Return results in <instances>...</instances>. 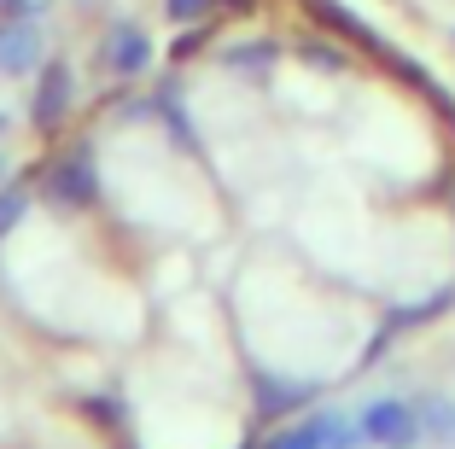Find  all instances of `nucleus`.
Instances as JSON below:
<instances>
[{
    "mask_svg": "<svg viewBox=\"0 0 455 449\" xmlns=\"http://www.w3.org/2000/svg\"><path fill=\"white\" fill-rule=\"evenodd\" d=\"M36 198L53 216H88L106 198V175H100L94 140H65L36 164Z\"/></svg>",
    "mask_w": 455,
    "mask_h": 449,
    "instance_id": "obj_1",
    "label": "nucleus"
},
{
    "mask_svg": "<svg viewBox=\"0 0 455 449\" xmlns=\"http://www.w3.org/2000/svg\"><path fill=\"white\" fill-rule=\"evenodd\" d=\"M327 391V373H298V368H268L245 362V397H251V426H281L292 414L315 409Z\"/></svg>",
    "mask_w": 455,
    "mask_h": 449,
    "instance_id": "obj_2",
    "label": "nucleus"
},
{
    "mask_svg": "<svg viewBox=\"0 0 455 449\" xmlns=\"http://www.w3.org/2000/svg\"><path fill=\"white\" fill-rule=\"evenodd\" d=\"M257 449H374V444H368V432H362V421L350 409L315 403V409L292 414L281 426H263Z\"/></svg>",
    "mask_w": 455,
    "mask_h": 449,
    "instance_id": "obj_3",
    "label": "nucleus"
},
{
    "mask_svg": "<svg viewBox=\"0 0 455 449\" xmlns=\"http://www.w3.org/2000/svg\"><path fill=\"white\" fill-rule=\"evenodd\" d=\"M152 65H158V41L140 18L129 12H111L94 36V70L111 82H147Z\"/></svg>",
    "mask_w": 455,
    "mask_h": 449,
    "instance_id": "obj_4",
    "label": "nucleus"
},
{
    "mask_svg": "<svg viewBox=\"0 0 455 449\" xmlns=\"http://www.w3.org/2000/svg\"><path fill=\"white\" fill-rule=\"evenodd\" d=\"M29 129L47 134V140H59L65 134V123L76 117V65H70L65 53H47V65L29 76Z\"/></svg>",
    "mask_w": 455,
    "mask_h": 449,
    "instance_id": "obj_5",
    "label": "nucleus"
},
{
    "mask_svg": "<svg viewBox=\"0 0 455 449\" xmlns=\"http://www.w3.org/2000/svg\"><path fill=\"white\" fill-rule=\"evenodd\" d=\"M356 421H362V432H368V444H374V449H415V444H420L415 397H403V391H374V397H362Z\"/></svg>",
    "mask_w": 455,
    "mask_h": 449,
    "instance_id": "obj_6",
    "label": "nucleus"
},
{
    "mask_svg": "<svg viewBox=\"0 0 455 449\" xmlns=\"http://www.w3.org/2000/svg\"><path fill=\"white\" fill-rule=\"evenodd\" d=\"M41 65H47V24L0 18V76L6 82H29Z\"/></svg>",
    "mask_w": 455,
    "mask_h": 449,
    "instance_id": "obj_7",
    "label": "nucleus"
},
{
    "mask_svg": "<svg viewBox=\"0 0 455 449\" xmlns=\"http://www.w3.org/2000/svg\"><path fill=\"white\" fill-rule=\"evenodd\" d=\"M281 59H286V41H275V36H245V41H222L216 47V65L228 76H251V82H268Z\"/></svg>",
    "mask_w": 455,
    "mask_h": 449,
    "instance_id": "obj_8",
    "label": "nucleus"
},
{
    "mask_svg": "<svg viewBox=\"0 0 455 449\" xmlns=\"http://www.w3.org/2000/svg\"><path fill=\"white\" fill-rule=\"evenodd\" d=\"M76 409H82V421L100 426L106 437H129L134 409H129V391H123V385H100V391H82V397H76Z\"/></svg>",
    "mask_w": 455,
    "mask_h": 449,
    "instance_id": "obj_9",
    "label": "nucleus"
},
{
    "mask_svg": "<svg viewBox=\"0 0 455 449\" xmlns=\"http://www.w3.org/2000/svg\"><path fill=\"white\" fill-rule=\"evenodd\" d=\"M304 12L315 18V24H322L327 36H333V29H339V36H345L350 47H374V53H386V41L374 36V24H362V18L350 12L345 0H304Z\"/></svg>",
    "mask_w": 455,
    "mask_h": 449,
    "instance_id": "obj_10",
    "label": "nucleus"
},
{
    "mask_svg": "<svg viewBox=\"0 0 455 449\" xmlns=\"http://www.w3.org/2000/svg\"><path fill=\"white\" fill-rule=\"evenodd\" d=\"M36 204H41L36 198V175H6V181H0V245L29 222Z\"/></svg>",
    "mask_w": 455,
    "mask_h": 449,
    "instance_id": "obj_11",
    "label": "nucleus"
},
{
    "mask_svg": "<svg viewBox=\"0 0 455 449\" xmlns=\"http://www.w3.org/2000/svg\"><path fill=\"white\" fill-rule=\"evenodd\" d=\"M292 53L304 59L309 70H322V76H345V70H350V47L333 41V36H298Z\"/></svg>",
    "mask_w": 455,
    "mask_h": 449,
    "instance_id": "obj_12",
    "label": "nucleus"
},
{
    "mask_svg": "<svg viewBox=\"0 0 455 449\" xmlns=\"http://www.w3.org/2000/svg\"><path fill=\"white\" fill-rule=\"evenodd\" d=\"M211 36H216V18H204V24H181V36L170 41V65H175V70H188L193 59L211 47Z\"/></svg>",
    "mask_w": 455,
    "mask_h": 449,
    "instance_id": "obj_13",
    "label": "nucleus"
},
{
    "mask_svg": "<svg viewBox=\"0 0 455 449\" xmlns=\"http://www.w3.org/2000/svg\"><path fill=\"white\" fill-rule=\"evenodd\" d=\"M164 18L181 29V24H204V18H222V12H216V0H164Z\"/></svg>",
    "mask_w": 455,
    "mask_h": 449,
    "instance_id": "obj_14",
    "label": "nucleus"
},
{
    "mask_svg": "<svg viewBox=\"0 0 455 449\" xmlns=\"http://www.w3.org/2000/svg\"><path fill=\"white\" fill-rule=\"evenodd\" d=\"M53 0H0V18H29V24H47Z\"/></svg>",
    "mask_w": 455,
    "mask_h": 449,
    "instance_id": "obj_15",
    "label": "nucleus"
},
{
    "mask_svg": "<svg viewBox=\"0 0 455 449\" xmlns=\"http://www.w3.org/2000/svg\"><path fill=\"white\" fill-rule=\"evenodd\" d=\"M216 12L222 18H251V12H263V0H216Z\"/></svg>",
    "mask_w": 455,
    "mask_h": 449,
    "instance_id": "obj_16",
    "label": "nucleus"
},
{
    "mask_svg": "<svg viewBox=\"0 0 455 449\" xmlns=\"http://www.w3.org/2000/svg\"><path fill=\"white\" fill-rule=\"evenodd\" d=\"M12 123H18V117H12V111H6V106H0V140L12 134Z\"/></svg>",
    "mask_w": 455,
    "mask_h": 449,
    "instance_id": "obj_17",
    "label": "nucleus"
},
{
    "mask_svg": "<svg viewBox=\"0 0 455 449\" xmlns=\"http://www.w3.org/2000/svg\"><path fill=\"white\" fill-rule=\"evenodd\" d=\"M438 449H455V409H450V426H443V444Z\"/></svg>",
    "mask_w": 455,
    "mask_h": 449,
    "instance_id": "obj_18",
    "label": "nucleus"
},
{
    "mask_svg": "<svg viewBox=\"0 0 455 449\" xmlns=\"http://www.w3.org/2000/svg\"><path fill=\"white\" fill-rule=\"evenodd\" d=\"M6 175H12V158H6V152H0V181H6Z\"/></svg>",
    "mask_w": 455,
    "mask_h": 449,
    "instance_id": "obj_19",
    "label": "nucleus"
},
{
    "mask_svg": "<svg viewBox=\"0 0 455 449\" xmlns=\"http://www.w3.org/2000/svg\"><path fill=\"white\" fill-rule=\"evenodd\" d=\"M111 449H140V444H129V437H117V444H111Z\"/></svg>",
    "mask_w": 455,
    "mask_h": 449,
    "instance_id": "obj_20",
    "label": "nucleus"
},
{
    "mask_svg": "<svg viewBox=\"0 0 455 449\" xmlns=\"http://www.w3.org/2000/svg\"><path fill=\"white\" fill-rule=\"evenodd\" d=\"M76 6H100V0H76Z\"/></svg>",
    "mask_w": 455,
    "mask_h": 449,
    "instance_id": "obj_21",
    "label": "nucleus"
},
{
    "mask_svg": "<svg viewBox=\"0 0 455 449\" xmlns=\"http://www.w3.org/2000/svg\"><path fill=\"white\" fill-rule=\"evenodd\" d=\"M450 41H455V29H450Z\"/></svg>",
    "mask_w": 455,
    "mask_h": 449,
    "instance_id": "obj_22",
    "label": "nucleus"
}]
</instances>
